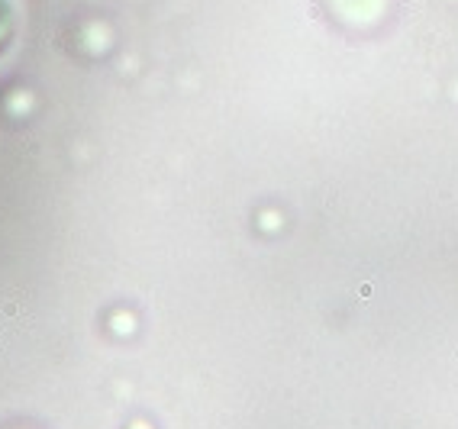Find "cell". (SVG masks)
<instances>
[{
    "label": "cell",
    "instance_id": "1",
    "mask_svg": "<svg viewBox=\"0 0 458 429\" xmlns=\"http://www.w3.org/2000/svg\"><path fill=\"white\" fill-rule=\"evenodd\" d=\"M10 36H13V10L7 0H0V55L10 46Z\"/></svg>",
    "mask_w": 458,
    "mask_h": 429
}]
</instances>
